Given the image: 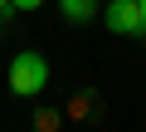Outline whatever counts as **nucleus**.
Returning <instances> with one entry per match:
<instances>
[{"label":"nucleus","instance_id":"obj_5","mask_svg":"<svg viewBox=\"0 0 146 132\" xmlns=\"http://www.w3.org/2000/svg\"><path fill=\"white\" fill-rule=\"evenodd\" d=\"M0 10H10V0H0Z\"/></svg>","mask_w":146,"mask_h":132},{"label":"nucleus","instance_id":"obj_2","mask_svg":"<svg viewBox=\"0 0 146 132\" xmlns=\"http://www.w3.org/2000/svg\"><path fill=\"white\" fill-rule=\"evenodd\" d=\"M107 29H117V34H146L141 0H107Z\"/></svg>","mask_w":146,"mask_h":132},{"label":"nucleus","instance_id":"obj_1","mask_svg":"<svg viewBox=\"0 0 146 132\" xmlns=\"http://www.w3.org/2000/svg\"><path fill=\"white\" fill-rule=\"evenodd\" d=\"M44 83H49V64L39 59V54H15L10 59V88L20 93V98H39L44 93Z\"/></svg>","mask_w":146,"mask_h":132},{"label":"nucleus","instance_id":"obj_4","mask_svg":"<svg viewBox=\"0 0 146 132\" xmlns=\"http://www.w3.org/2000/svg\"><path fill=\"white\" fill-rule=\"evenodd\" d=\"M44 0H10V10H39Z\"/></svg>","mask_w":146,"mask_h":132},{"label":"nucleus","instance_id":"obj_6","mask_svg":"<svg viewBox=\"0 0 146 132\" xmlns=\"http://www.w3.org/2000/svg\"><path fill=\"white\" fill-rule=\"evenodd\" d=\"M141 20H146V0H141Z\"/></svg>","mask_w":146,"mask_h":132},{"label":"nucleus","instance_id":"obj_3","mask_svg":"<svg viewBox=\"0 0 146 132\" xmlns=\"http://www.w3.org/2000/svg\"><path fill=\"white\" fill-rule=\"evenodd\" d=\"M58 10H63L68 20H78V25H83V20L98 15V0H58Z\"/></svg>","mask_w":146,"mask_h":132}]
</instances>
